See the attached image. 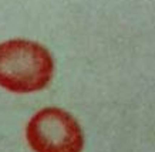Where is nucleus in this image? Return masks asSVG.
<instances>
[{
  "label": "nucleus",
  "instance_id": "obj_1",
  "mask_svg": "<svg viewBox=\"0 0 155 152\" xmlns=\"http://www.w3.org/2000/svg\"><path fill=\"white\" fill-rule=\"evenodd\" d=\"M54 74L50 51L23 38L0 43V87L17 94L41 91Z\"/></svg>",
  "mask_w": 155,
  "mask_h": 152
},
{
  "label": "nucleus",
  "instance_id": "obj_2",
  "mask_svg": "<svg viewBox=\"0 0 155 152\" xmlns=\"http://www.w3.org/2000/svg\"><path fill=\"white\" fill-rule=\"evenodd\" d=\"M26 139L34 152H81L84 134L77 119L64 109L37 111L26 127Z\"/></svg>",
  "mask_w": 155,
  "mask_h": 152
}]
</instances>
